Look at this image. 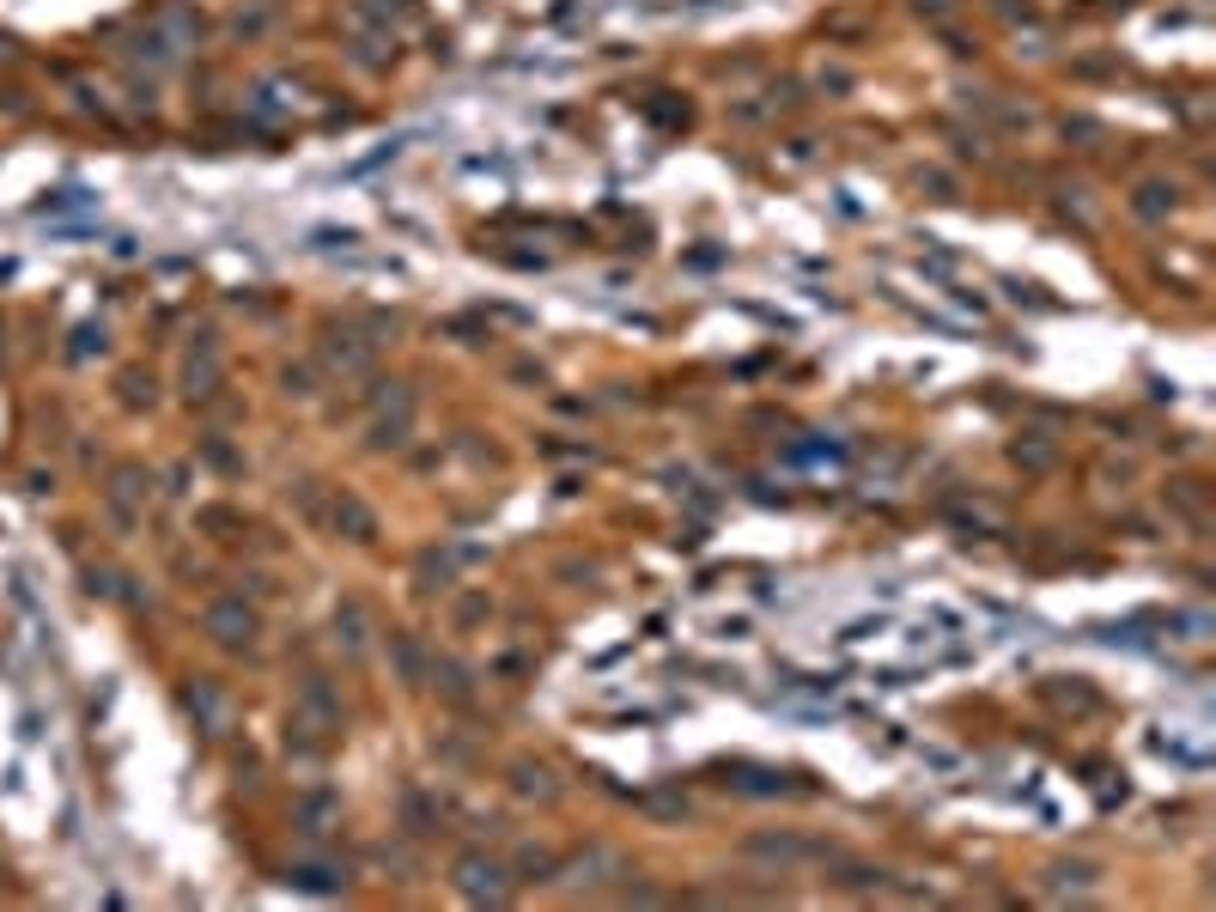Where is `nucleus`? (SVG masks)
Returning <instances> with one entry per match:
<instances>
[{
	"mask_svg": "<svg viewBox=\"0 0 1216 912\" xmlns=\"http://www.w3.org/2000/svg\"><path fill=\"white\" fill-rule=\"evenodd\" d=\"M457 888L469 900H487V907H499V900L511 895V882H505V864H494V858H481V851H469L457 864Z\"/></svg>",
	"mask_w": 1216,
	"mask_h": 912,
	"instance_id": "1",
	"label": "nucleus"
},
{
	"mask_svg": "<svg viewBox=\"0 0 1216 912\" xmlns=\"http://www.w3.org/2000/svg\"><path fill=\"white\" fill-rule=\"evenodd\" d=\"M298 724H310L317 736H329V730L341 724V699H335V688H329L323 676L298 681Z\"/></svg>",
	"mask_w": 1216,
	"mask_h": 912,
	"instance_id": "2",
	"label": "nucleus"
},
{
	"mask_svg": "<svg viewBox=\"0 0 1216 912\" xmlns=\"http://www.w3.org/2000/svg\"><path fill=\"white\" fill-rule=\"evenodd\" d=\"M207 633H214L219 645L244 651L249 639H256V608H244L238 596H226V603H214V608H207Z\"/></svg>",
	"mask_w": 1216,
	"mask_h": 912,
	"instance_id": "3",
	"label": "nucleus"
},
{
	"mask_svg": "<svg viewBox=\"0 0 1216 912\" xmlns=\"http://www.w3.org/2000/svg\"><path fill=\"white\" fill-rule=\"evenodd\" d=\"M742 851H748V858H767V864H779V870L803 864V858H816V846H809V839H797V834H755Z\"/></svg>",
	"mask_w": 1216,
	"mask_h": 912,
	"instance_id": "4",
	"label": "nucleus"
},
{
	"mask_svg": "<svg viewBox=\"0 0 1216 912\" xmlns=\"http://www.w3.org/2000/svg\"><path fill=\"white\" fill-rule=\"evenodd\" d=\"M183 706L195 711L201 724H207V736H219V730H226V718H231L226 694H219L214 681H195V688H183Z\"/></svg>",
	"mask_w": 1216,
	"mask_h": 912,
	"instance_id": "5",
	"label": "nucleus"
},
{
	"mask_svg": "<svg viewBox=\"0 0 1216 912\" xmlns=\"http://www.w3.org/2000/svg\"><path fill=\"white\" fill-rule=\"evenodd\" d=\"M366 633H371L366 603H359V596H341V603H335V639H341V651H366Z\"/></svg>",
	"mask_w": 1216,
	"mask_h": 912,
	"instance_id": "6",
	"label": "nucleus"
},
{
	"mask_svg": "<svg viewBox=\"0 0 1216 912\" xmlns=\"http://www.w3.org/2000/svg\"><path fill=\"white\" fill-rule=\"evenodd\" d=\"M389 657H396V669H401V681L408 688H420V681H432V664H426V651L414 645L408 633H389Z\"/></svg>",
	"mask_w": 1216,
	"mask_h": 912,
	"instance_id": "7",
	"label": "nucleus"
},
{
	"mask_svg": "<svg viewBox=\"0 0 1216 912\" xmlns=\"http://www.w3.org/2000/svg\"><path fill=\"white\" fill-rule=\"evenodd\" d=\"M298 821H305V839H323L329 827L341 821V804H335V797H323V791H310L305 804H298Z\"/></svg>",
	"mask_w": 1216,
	"mask_h": 912,
	"instance_id": "8",
	"label": "nucleus"
},
{
	"mask_svg": "<svg viewBox=\"0 0 1216 912\" xmlns=\"http://www.w3.org/2000/svg\"><path fill=\"white\" fill-rule=\"evenodd\" d=\"M335 529H341V536H354V541H371V536H377V517H371L354 493H341L335 499Z\"/></svg>",
	"mask_w": 1216,
	"mask_h": 912,
	"instance_id": "9",
	"label": "nucleus"
},
{
	"mask_svg": "<svg viewBox=\"0 0 1216 912\" xmlns=\"http://www.w3.org/2000/svg\"><path fill=\"white\" fill-rule=\"evenodd\" d=\"M1095 876H1101V870L1083 864V858H1077V864H1052L1047 870V895H1089Z\"/></svg>",
	"mask_w": 1216,
	"mask_h": 912,
	"instance_id": "10",
	"label": "nucleus"
},
{
	"mask_svg": "<svg viewBox=\"0 0 1216 912\" xmlns=\"http://www.w3.org/2000/svg\"><path fill=\"white\" fill-rule=\"evenodd\" d=\"M511 791L517 797H554V779H548V767H536V760H511Z\"/></svg>",
	"mask_w": 1216,
	"mask_h": 912,
	"instance_id": "11",
	"label": "nucleus"
},
{
	"mask_svg": "<svg viewBox=\"0 0 1216 912\" xmlns=\"http://www.w3.org/2000/svg\"><path fill=\"white\" fill-rule=\"evenodd\" d=\"M724 785L755 791V797H772V791H785V779H779V773H760V767H730V779H724Z\"/></svg>",
	"mask_w": 1216,
	"mask_h": 912,
	"instance_id": "12",
	"label": "nucleus"
},
{
	"mask_svg": "<svg viewBox=\"0 0 1216 912\" xmlns=\"http://www.w3.org/2000/svg\"><path fill=\"white\" fill-rule=\"evenodd\" d=\"M432 681H438V688H445V699H457V706H469V694H475L462 664H432Z\"/></svg>",
	"mask_w": 1216,
	"mask_h": 912,
	"instance_id": "13",
	"label": "nucleus"
},
{
	"mask_svg": "<svg viewBox=\"0 0 1216 912\" xmlns=\"http://www.w3.org/2000/svg\"><path fill=\"white\" fill-rule=\"evenodd\" d=\"M1162 207H1174V189H1162V183H1143V189H1138V214H1143V219H1155V214H1162Z\"/></svg>",
	"mask_w": 1216,
	"mask_h": 912,
	"instance_id": "14",
	"label": "nucleus"
},
{
	"mask_svg": "<svg viewBox=\"0 0 1216 912\" xmlns=\"http://www.w3.org/2000/svg\"><path fill=\"white\" fill-rule=\"evenodd\" d=\"M1016 463H1028V468H1047V463H1052V445H1047V438H1040V433H1034V438H1022V445H1016Z\"/></svg>",
	"mask_w": 1216,
	"mask_h": 912,
	"instance_id": "15",
	"label": "nucleus"
},
{
	"mask_svg": "<svg viewBox=\"0 0 1216 912\" xmlns=\"http://www.w3.org/2000/svg\"><path fill=\"white\" fill-rule=\"evenodd\" d=\"M293 882H305V888H341V876H335V870H323V864H298Z\"/></svg>",
	"mask_w": 1216,
	"mask_h": 912,
	"instance_id": "16",
	"label": "nucleus"
}]
</instances>
